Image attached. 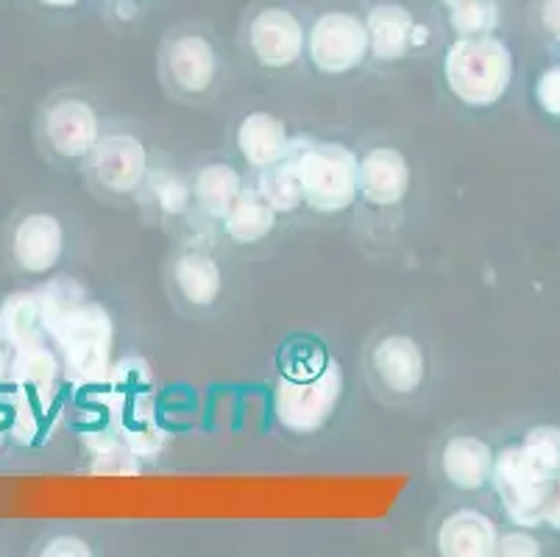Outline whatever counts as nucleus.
<instances>
[{"label": "nucleus", "instance_id": "1", "mask_svg": "<svg viewBox=\"0 0 560 557\" xmlns=\"http://www.w3.org/2000/svg\"><path fill=\"white\" fill-rule=\"evenodd\" d=\"M48 335L62 349L65 374L75 385H98L112 368L115 326L101 304L79 299L50 324Z\"/></svg>", "mask_w": 560, "mask_h": 557}, {"label": "nucleus", "instance_id": "2", "mask_svg": "<svg viewBox=\"0 0 560 557\" xmlns=\"http://www.w3.org/2000/svg\"><path fill=\"white\" fill-rule=\"evenodd\" d=\"M444 79L460 104H497L513 79L511 48L493 34L457 37L444 56Z\"/></svg>", "mask_w": 560, "mask_h": 557}, {"label": "nucleus", "instance_id": "3", "mask_svg": "<svg viewBox=\"0 0 560 557\" xmlns=\"http://www.w3.org/2000/svg\"><path fill=\"white\" fill-rule=\"evenodd\" d=\"M304 204L315 212H343L360 196V160L340 142L296 148Z\"/></svg>", "mask_w": 560, "mask_h": 557}, {"label": "nucleus", "instance_id": "4", "mask_svg": "<svg viewBox=\"0 0 560 557\" xmlns=\"http://www.w3.org/2000/svg\"><path fill=\"white\" fill-rule=\"evenodd\" d=\"M560 474L536 466L522 446H508L493 457V488L505 504L508 515L522 527L544 524V510Z\"/></svg>", "mask_w": 560, "mask_h": 557}, {"label": "nucleus", "instance_id": "5", "mask_svg": "<svg viewBox=\"0 0 560 557\" xmlns=\"http://www.w3.org/2000/svg\"><path fill=\"white\" fill-rule=\"evenodd\" d=\"M340 396H343V371L338 362L329 360L318 374L307 380L279 376L277 391H273V410L284 429L307 436L329 421L335 407L340 405Z\"/></svg>", "mask_w": 560, "mask_h": 557}, {"label": "nucleus", "instance_id": "6", "mask_svg": "<svg viewBox=\"0 0 560 557\" xmlns=\"http://www.w3.org/2000/svg\"><path fill=\"white\" fill-rule=\"evenodd\" d=\"M369 28L365 18L354 12H320L307 31L310 61L320 73L343 76L360 68L369 56Z\"/></svg>", "mask_w": 560, "mask_h": 557}, {"label": "nucleus", "instance_id": "7", "mask_svg": "<svg viewBox=\"0 0 560 557\" xmlns=\"http://www.w3.org/2000/svg\"><path fill=\"white\" fill-rule=\"evenodd\" d=\"M248 45L265 68H290L307 48V31L293 9L268 3L248 20Z\"/></svg>", "mask_w": 560, "mask_h": 557}, {"label": "nucleus", "instance_id": "8", "mask_svg": "<svg viewBox=\"0 0 560 557\" xmlns=\"http://www.w3.org/2000/svg\"><path fill=\"white\" fill-rule=\"evenodd\" d=\"M45 137L56 153L79 160L98 146V115L86 101L62 98L45 112Z\"/></svg>", "mask_w": 560, "mask_h": 557}, {"label": "nucleus", "instance_id": "9", "mask_svg": "<svg viewBox=\"0 0 560 557\" xmlns=\"http://www.w3.org/2000/svg\"><path fill=\"white\" fill-rule=\"evenodd\" d=\"M410 190V162L399 148L380 146L360 160V196L374 207H396Z\"/></svg>", "mask_w": 560, "mask_h": 557}, {"label": "nucleus", "instance_id": "10", "mask_svg": "<svg viewBox=\"0 0 560 557\" xmlns=\"http://www.w3.org/2000/svg\"><path fill=\"white\" fill-rule=\"evenodd\" d=\"M65 252L62 223L48 212H34L18 223L12 240L14 263L25 274H48Z\"/></svg>", "mask_w": 560, "mask_h": 557}, {"label": "nucleus", "instance_id": "11", "mask_svg": "<svg viewBox=\"0 0 560 557\" xmlns=\"http://www.w3.org/2000/svg\"><path fill=\"white\" fill-rule=\"evenodd\" d=\"M93 167L98 182L112 193H131L145 178L149 156L137 137L109 135L98 140L93 151Z\"/></svg>", "mask_w": 560, "mask_h": 557}, {"label": "nucleus", "instance_id": "12", "mask_svg": "<svg viewBox=\"0 0 560 557\" xmlns=\"http://www.w3.org/2000/svg\"><path fill=\"white\" fill-rule=\"evenodd\" d=\"M167 76L190 95L207 92L218 76L215 45L203 34H179L167 43Z\"/></svg>", "mask_w": 560, "mask_h": 557}, {"label": "nucleus", "instance_id": "13", "mask_svg": "<svg viewBox=\"0 0 560 557\" xmlns=\"http://www.w3.org/2000/svg\"><path fill=\"white\" fill-rule=\"evenodd\" d=\"M371 362H374V371L382 385L394 393H401V396L419 391V385L424 382V351L407 335H390L380 340L374 355H371Z\"/></svg>", "mask_w": 560, "mask_h": 557}, {"label": "nucleus", "instance_id": "14", "mask_svg": "<svg viewBox=\"0 0 560 557\" xmlns=\"http://www.w3.org/2000/svg\"><path fill=\"white\" fill-rule=\"evenodd\" d=\"M419 20L412 18L410 9L399 0H380L365 12V28H369L371 54L380 61L405 59L412 48V31Z\"/></svg>", "mask_w": 560, "mask_h": 557}, {"label": "nucleus", "instance_id": "15", "mask_svg": "<svg viewBox=\"0 0 560 557\" xmlns=\"http://www.w3.org/2000/svg\"><path fill=\"white\" fill-rule=\"evenodd\" d=\"M497 527L480 510H457L438 530V552L446 557L497 555Z\"/></svg>", "mask_w": 560, "mask_h": 557}, {"label": "nucleus", "instance_id": "16", "mask_svg": "<svg viewBox=\"0 0 560 557\" xmlns=\"http://www.w3.org/2000/svg\"><path fill=\"white\" fill-rule=\"evenodd\" d=\"M237 146H241L243 160L262 171V167L282 162L293 142L279 117L268 115V112H254V115L243 117L241 129H237Z\"/></svg>", "mask_w": 560, "mask_h": 557}, {"label": "nucleus", "instance_id": "17", "mask_svg": "<svg viewBox=\"0 0 560 557\" xmlns=\"http://www.w3.org/2000/svg\"><path fill=\"white\" fill-rule=\"evenodd\" d=\"M441 468H444L446 479H450L455 488L477 490L486 483H491L493 452L486 441H480V438H452L444 446Z\"/></svg>", "mask_w": 560, "mask_h": 557}, {"label": "nucleus", "instance_id": "18", "mask_svg": "<svg viewBox=\"0 0 560 557\" xmlns=\"http://www.w3.org/2000/svg\"><path fill=\"white\" fill-rule=\"evenodd\" d=\"M0 321L7 332V344L14 349L43 344L48 335V321H45L43 299L39 293H12L0 306Z\"/></svg>", "mask_w": 560, "mask_h": 557}, {"label": "nucleus", "instance_id": "19", "mask_svg": "<svg viewBox=\"0 0 560 557\" xmlns=\"http://www.w3.org/2000/svg\"><path fill=\"white\" fill-rule=\"evenodd\" d=\"M173 279H176V288L185 295L190 304L196 306H210L215 304L218 295L223 290V274L218 268V263L207 254H182L173 265Z\"/></svg>", "mask_w": 560, "mask_h": 557}, {"label": "nucleus", "instance_id": "20", "mask_svg": "<svg viewBox=\"0 0 560 557\" xmlns=\"http://www.w3.org/2000/svg\"><path fill=\"white\" fill-rule=\"evenodd\" d=\"M277 214V209L265 201L259 193H243L226 212V218H223V227H226V234L234 243H259V240H265L273 232Z\"/></svg>", "mask_w": 560, "mask_h": 557}, {"label": "nucleus", "instance_id": "21", "mask_svg": "<svg viewBox=\"0 0 560 557\" xmlns=\"http://www.w3.org/2000/svg\"><path fill=\"white\" fill-rule=\"evenodd\" d=\"M192 193H196V201L203 212L212 214V218H226L234 201L243 196V178L232 165L215 162V165H207L198 173Z\"/></svg>", "mask_w": 560, "mask_h": 557}, {"label": "nucleus", "instance_id": "22", "mask_svg": "<svg viewBox=\"0 0 560 557\" xmlns=\"http://www.w3.org/2000/svg\"><path fill=\"white\" fill-rule=\"evenodd\" d=\"M56 371H59L56 357L43 344H34L25 346V349H18V357L9 365V380L23 393L50 396L54 393Z\"/></svg>", "mask_w": 560, "mask_h": 557}, {"label": "nucleus", "instance_id": "23", "mask_svg": "<svg viewBox=\"0 0 560 557\" xmlns=\"http://www.w3.org/2000/svg\"><path fill=\"white\" fill-rule=\"evenodd\" d=\"M259 196L271 204L277 212H293L299 209V204L304 201L302 193V178H299V165H296V148H290V153L282 162L271 167H262V176H259Z\"/></svg>", "mask_w": 560, "mask_h": 557}, {"label": "nucleus", "instance_id": "24", "mask_svg": "<svg viewBox=\"0 0 560 557\" xmlns=\"http://www.w3.org/2000/svg\"><path fill=\"white\" fill-rule=\"evenodd\" d=\"M499 25L497 0H468L463 7L450 9V28L457 37H482L493 34Z\"/></svg>", "mask_w": 560, "mask_h": 557}, {"label": "nucleus", "instance_id": "25", "mask_svg": "<svg viewBox=\"0 0 560 557\" xmlns=\"http://www.w3.org/2000/svg\"><path fill=\"white\" fill-rule=\"evenodd\" d=\"M536 466L560 474V429L558 427H533L518 443Z\"/></svg>", "mask_w": 560, "mask_h": 557}, {"label": "nucleus", "instance_id": "26", "mask_svg": "<svg viewBox=\"0 0 560 557\" xmlns=\"http://www.w3.org/2000/svg\"><path fill=\"white\" fill-rule=\"evenodd\" d=\"M156 187V201L165 209L167 214H179L182 209L187 207V198H190V190L185 187V182H179L171 173H162V176L154 178Z\"/></svg>", "mask_w": 560, "mask_h": 557}, {"label": "nucleus", "instance_id": "27", "mask_svg": "<svg viewBox=\"0 0 560 557\" xmlns=\"http://www.w3.org/2000/svg\"><path fill=\"white\" fill-rule=\"evenodd\" d=\"M536 101L547 115L560 117V65L544 70L536 84Z\"/></svg>", "mask_w": 560, "mask_h": 557}, {"label": "nucleus", "instance_id": "28", "mask_svg": "<svg viewBox=\"0 0 560 557\" xmlns=\"http://www.w3.org/2000/svg\"><path fill=\"white\" fill-rule=\"evenodd\" d=\"M497 555L502 557H536L541 555V544L527 533H508L497 541Z\"/></svg>", "mask_w": 560, "mask_h": 557}, {"label": "nucleus", "instance_id": "29", "mask_svg": "<svg viewBox=\"0 0 560 557\" xmlns=\"http://www.w3.org/2000/svg\"><path fill=\"white\" fill-rule=\"evenodd\" d=\"M93 549L86 546V541L70 538V535H59V538L48 541L43 549V557H90Z\"/></svg>", "mask_w": 560, "mask_h": 557}, {"label": "nucleus", "instance_id": "30", "mask_svg": "<svg viewBox=\"0 0 560 557\" xmlns=\"http://www.w3.org/2000/svg\"><path fill=\"white\" fill-rule=\"evenodd\" d=\"M538 23L555 43H560V0H541L538 3Z\"/></svg>", "mask_w": 560, "mask_h": 557}, {"label": "nucleus", "instance_id": "31", "mask_svg": "<svg viewBox=\"0 0 560 557\" xmlns=\"http://www.w3.org/2000/svg\"><path fill=\"white\" fill-rule=\"evenodd\" d=\"M544 524H549L552 530H560V477L552 490V497H549L547 510H544Z\"/></svg>", "mask_w": 560, "mask_h": 557}, {"label": "nucleus", "instance_id": "32", "mask_svg": "<svg viewBox=\"0 0 560 557\" xmlns=\"http://www.w3.org/2000/svg\"><path fill=\"white\" fill-rule=\"evenodd\" d=\"M424 43H430V28L427 25H416V31H412V48H421Z\"/></svg>", "mask_w": 560, "mask_h": 557}, {"label": "nucleus", "instance_id": "33", "mask_svg": "<svg viewBox=\"0 0 560 557\" xmlns=\"http://www.w3.org/2000/svg\"><path fill=\"white\" fill-rule=\"evenodd\" d=\"M37 3H43L45 9H73L81 0H37Z\"/></svg>", "mask_w": 560, "mask_h": 557}, {"label": "nucleus", "instance_id": "34", "mask_svg": "<svg viewBox=\"0 0 560 557\" xmlns=\"http://www.w3.org/2000/svg\"><path fill=\"white\" fill-rule=\"evenodd\" d=\"M112 3H115V7L120 9V12H124V18H129L131 9L137 7V0H112Z\"/></svg>", "mask_w": 560, "mask_h": 557}, {"label": "nucleus", "instance_id": "35", "mask_svg": "<svg viewBox=\"0 0 560 557\" xmlns=\"http://www.w3.org/2000/svg\"><path fill=\"white\" fill-rule=\"evenodd\" d=\"M446 9H455V7H463V3H468V0H441Z\"/></svg>", "mask_w": 560, "mask_h": 557}, {"label": "nucleus", "instance_id": "36", "mask_svg": "<svg viewBox=\"0 0 560 557\" xmlns=\"http://www.w3.org/2000/svg\"><path fill=\"white\" fill-rule=\"evenodd\" d=\"M7 346V332H3V321H0V349Z\"/></svg>", "mask_w": 560, "mask_h": 557}]
</instances>
